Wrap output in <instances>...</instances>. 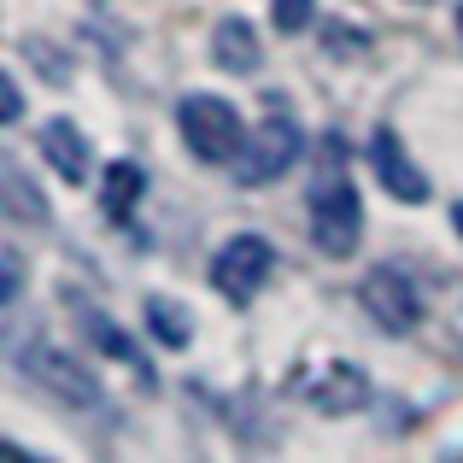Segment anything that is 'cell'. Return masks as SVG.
Returning a JSON list of instances; mask_svg holds the SVG:
<instances>
[{
	"mask_svg": "<svg viewBox=\"0 0 463 463\" xmlns=\"http://www.w3.org/2000/svg\"><path fill=\"white\" fill-rule=\"evenodd\" d=\"M176 124H182V141H188V153L205 158V165H235L241 141H247V129H241V112L223 100V94H188V100L176 106Z\"/></svg>",
	"mask_w": 463,
	"mask_h": 463,
	"instance_id": "obj_1",
	"label": "cell"
},
{
	"mask_svg": "<svg viewBox=\"0 0 463 463\" xmlns=\"http://www.w3.org/2000/svg\"><path fill=\"white\" fill-rule=\"evenodd\" d=\"M358 235H364L358 188H352L346 176H323L311 188V241H317V252L352 259V252H358Z\"/></svg>",
	"mask_w": 463,
	"mask_h": 463,
	"instance_id": "obj_2",
	"label": "cell"
},
{
	"mask_svg": "<svg viewBox=\"0 0 463 463\" xmlns=\"http://www.w3.org/2000/svg\"><path fill=\"white\" fill-rule=\"evenodd\" d=\"M299 147H306L299 124L282 112V106H276V112L264 118V124L252 129L247 141H241V153H235V182H241V188H264V182H276L282 170H294Z\"/></svg>",
	"mask_w": 463,
	"mask_h": 463,
	"instance_id": "obj_3",
	"label": "cell"
},
{
	"mask_svg": "<svg viewBox=\"0 0 463 463\" xmlns=\"http://www.w3.org/2000/svg\"><path fill=\"white\" fill-rule=\"evenodd\" d=\"M18 370L30 375L35 387H47V393H53L59 405H71V411L100 405V382H94V375L82 370V364L71 358V352L47 346V340H30V346H18Z\"/></svg>",
	"mask_w": 463,
	"mask_h": 463,
	"instance_id": "obj_4",
	"label": "cell"
},
{
	"mask_svg": "<svg viewBox=\"0 0 463 463\" xmlns=\"http://www.w3.org/2000/svg\"><path fill=\"white\" fill-rule=\"evenodd\" d=\"M294 393L306 399L311 411H323V417H352V411L370 405V375L358 370V364H299L294 370Z\"/></svg>",
	"mask_w": 463,
	"mask_h": 463,
	"instance_id": "obj_5",
	"label": "cell"
},
{
	"mask_svg": "<svg viewBox=\"0 0 463 463\" xmlns=\"http://www.w3.org/2000/svg\"><path fill=\"white\" fill-rule=\"evenodd\" d=\"M270 270H276V247L264 235H235V241H223L217 259H212V288L223 299H235V306H247V299L270 282Z\"/></svg>",
	"mask_w": 463,
	"mask_h": 463,
	"instance_id": "obj_6",
	"label": "cell"
},
{
	"mask_svg": "<svg viewBox=\"0 0 463 463\" xmlns=\"http://www.w3.org/2000/svg\"><path fill=\"white\" fill-rule=\"evenodd\" d=\"M358 294H364V311H370L387 335H411V328L422 323V294H417V282H411V270H399V264H375Z\"/></svg>",
	"mask_w": 463,
	"mask_h": 463,
	"instance_id": "obj_7",
	"label": "cell"
},
{
	"mask_svg": "<svg viewBox=\"0 0 463 463\" xmlns=\"http://www.w3.org/2000/svg\"><path fill=\"white\" fill-rule=\"evenodd\" d=\"M370 165H375V182H382L393 200H405V205L429 200V176L411 165L405 141H399L393 129H375V136H370Z\"/></svg>",
	"mask_w": 463,
	"mask_h": 463,
	"instance_id": "obj_8",
	"label": "cell"
},
{
	"mask_svg": "<svg viewBox=\"0 0 463 463\" xmlns=\"http://www.w3.org/2000/svg\"><path fill=\"white\" fill-rule=\"evenodd\" d=\"M42 158L65 182H89V141H82V129L71 124V118H53V124L42 129Z\"/></svg>",
	"mask_w": 463,
	"mask_h": 463,
	"instance_id": "obj_9",
	"label": "cell"
},
{
	"mask_svg": "<svg viewBox=\"0 0 463 463\" xmlns=\"http://www.w3.org/2000/svg\"><path fill=\"white\" fill-rule=\"evenodd\" d=\"M212 59L217 71H235V77H252L259 71V35H252L247 18H223L212 30Z\"/></svg>",
	"mask_w": 463,
	"mask_h": 463,
	"instance_id": "obj_10",
	"label": "cell"
},
{
	"mask_svg": "<svg viewBox=\"0 0 463 463\" xmlns=\"http://www.w3.org/2000/svg\"><path fill=\"white\" fill-rule=\"evenodd\" d=\"M141 188H147V170L129 165V158H112L100 176V200H106V217H129L141 205Z\"/></svg>",
	"mask_w": 463,
	"mask_h": 463,
	"instance_id": "obj_11",
	"label": "cell"
},
{
	"mask_svg": "<svg viewBox=\"0 0 463 463\" xmlns=\"http://www.w3.org/2000/svg\"><path fill=\"white\" fill-rule=\"evenodd\" d=\"M77 317H82V335H89L94 346L106 352V358H118V364H136V370H141V375H147V382H153V370H147V364H141L136 340H129L124 328L112 323V317H106V311H77Z\"/></svg>",
	"mask_w": 463,
	"mask_h": 463,
	"instance_id": "obj_12",
	"label": "cell"
},
{
	"mask_svg": "<svg viewBox=\"0 0 463 463\" xmlns=\"http://www.w3.org/2000/svg\"><path fill=\"white\" fill-rule=\"evenodd\" d=\"M147 328L158 346H188V335H194L188 311H176V299H147Z\"/></svg>",
	"mask_w": 463,
	"mask_h": 463,
	"instance_id": "obj_13",
	"label": "cell"
},
{
	"mask_svg": "<svg viewBox=\"0 0 463 463\" xmlns=\"http://www.w3.org/2000/svg\"><path fill=\"white\" fill-rule=\"evenodd\" d=\"M311 12H317V0H270V18L282 35H299L311 24Z\"/></svg>",
	"mask_w": 463,
	"mask_h": 463,
	"instance_id": "obj_14",
	"label": "cell"
},
{
	"mask_svg": "<svg viewBox=\"0 0 463 463\" xmlns=\"http://www.w3.org/2000/svg\"><path fill=\"white\" fill-rule=\"evenodd\" d=\"M6 188H12V200H18V205H12V217H24V223H30V217H35V200H30V188H24V176L12 165H6Z\"/></svg>",
	"mask_w": 463,
	"mask_h": 463,
	"instance_id": "obj_15",
	"label": "cell"
},
{
	"mask_svg": "<svg viewBox=\"0 0 463 463\" xmlns=\"http://www.w3.org/2000/svg\"><path fill=\"white\" fill-rule=\"evenodd\" d=\"M0 118H6V124H18V118H24V89H18V77H6V112H0Z\"/></svg>",
	"mask_w": 463,
	"mask_h": 463,
	"instance_id": "obj_16",
	"label": "cell"
},
{
	"mask_svg": "<svg viewBox=\"0 0 463 463\" xmlns=\"http://www.w3.org/2000/svg\"><path fill=\"white\" fill-rule=\"evenodd\" d=\"M18 288H24V264H18V252H6V306L18 299Z\"/></svg>",
	"mask_w": 463,
	"mask_h": 463,
	"instance_id": "obj_17",
	"label": "cell"
},
{
	"mask_svg": "<svg viewBox=\"0 0 463 463\" xmlns=\"http://www.w3.org/2000/svg\"><path fill=\"white\" fill-rule=\"evenodd\" d=\"M452 229H458V235H463V200L452 205Z\"/></svg>",
	"mask_w": 463,
	"mask_h": 463,
	"instance_id": "obj_18",
	"label": "cell"
},
{
	"mask_svg": "<svg viewBox=\"0 0 463 463\" xmlns=\"http://www.w3.org/2000/svg\"><path fill=\"white\" fill-rule=\"evenodd\" d=\"M458 35H463V6H458Z\"/></svg>",
	"mask_w": 463,
	"mask_h": 463,
	"instance_id": "obj_19",
	"label": "cell"
}]
</instances>
